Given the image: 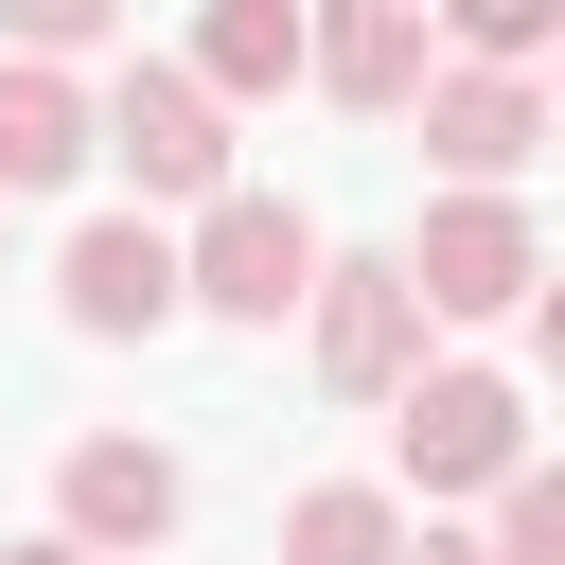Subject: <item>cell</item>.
I'll return each instance as SVG.
<instances>
[{
	"instance_id": "cell-18",
	"label": "cell",
	"mask_w": 565,
	"mask_h": 565,
	"mask_svg": "<svg viewBox=\"0 0 565 565\" xmlns=\"http://www.w3.org/2000/svg\"><path fill=\"white\" fill-rule=\"evenodd\" d=\"M406 565H494V547L477 530H406Z\"/></svg>"
},
{
	"instance_id": "cell-17",
	"label": "cell",
	"mask_w": 565,
	"mask_h": 565,
	"mask_svg": "<svg viewBox=\"0 0 565 565\" xmlns=\"http://www.w3.org/2000/svg\"><path fill=\"white\" fill-rule=\"evenodd\" d=\"M0 565H106V547H71V530H18V547H0Z\"/></svg>"
},
{
	"instance_id": "cell-15",
	"label": "cell",
	"mask_w": 565,
	"mask_h": 565,
	"mask_svg": "<svg viewBox=\"0 0 565 565\" xmlns=\"http://www.w3.org/2000/svg\"><path fill=\"white\" fill-rule=\"evenodd\" d=\"M494 565H565V459H530L494 494Z\"/></svg>"
},
{
	"instance_id": "cell-1",
	"label": "cell",
	"mask_w": 565,
	"mask_h": 565,
	"mask_svg": "<svg viewBox=\"0 0 565 565\" xmlns=\"http://www.w3.org/2000/svg\"><path fill=\"white\" fill-rule=\"evenodd\" d=\"M177 265H194V318H247V335H282V318L318 300V265H335V247H318L282 194H212Z\"/></svg>"
},
{
	"instance_id": "cell-4",
	"label": "cell",
	"mask_w": 565,
	"mask_h": 565,
	"mask_svg": "<svg viewBox=\"0 0 565 565\" xmlns=\"http://www.w3.org/2000/svg\"><path fill=\"white\" fill-rule=\"evenodd\" d=\"M106 159L141 177V212H212V194H230V106H212L194 71H124V88H106Z\"/></svg>"
},
{
	"instance_id": "cell-11",
	"label": "cell",
	"mask_w": 565,
	"mask_h": 565,
	"mask_svg": "<svg viewBox=\"0 0 565 565\" xmlns=\"http://www.w3.org/2000/svg\"><path fill=\"white\" fill-rule=\"evenodd\" d=\"M194 88H212V106L318 88V18H300V0H212V18H194Z\"/></svg>"
},
{
	"instance_id": "cell-14",
	"label": "cell",
	"mask_w": 565,
	"mask_h": 565,
	"mask_svg": "<svg viewBox=\"0 0 565 565\" xmlns=\"http://www.w3.org/2000/svg\"><path fill=\"white\" fill-rule=\"evenodd\" d=\"M106 35H124V0H0V53H53V71H71V53H106Z\"/></svg>"
},
{
	"instance_id": "cell-3",
	"label": "cell",
	"mask_w": 565,
	"mask_h": 565,
	"mask_svg": "<svg viewBox=\"0 0 565 565\" xmlns=\"http://www.w3.org/2000/svg\"><path fill=\"white\" fill-rule=\"evenodd\" d=\"M388 441H406L424 494H512V477H530V388H512V371H406Z\"/></svg>"
},
{
	"instance_id": "cell-2",
	"label": "cell",
	"mask_w": 565,
	"mask_h": 565,
	"mask_svg": "<svg viewBox=\"0 0 565 565\" xmlns=\"http://www.w3.org/2000/svg\"><path fill=\"white\" fill-rule=\"evenodd\" d=\"M318 388L335 406H406V371H424V282H406V247H353V265H318Z\"/></svg>"
},
{
	"instance_id": "cell-9",
	"label": "cell",
	"mask_w": 565,
	"mask_h": 565,
	"mask_svg": "<svg viewBox=\"0 0 565 565\" xmlns=\"http://www.w3.org/2000/svg\"><path fill=\"white\" fill-rule=\"evenodd\" d=\"M318 88H335V106H371V124H388V106H424V88H441L424 0H318Z\"/></svg>"
},
{
	"instance_id": "cell-13",
	"label": "cell",
	"mask_w": 565,
	"mask_h": 565,
	"mask_svg": "<svg viewBox=\"0 0 565 565\" xmlns=\"http://www.w3.org/2000/svg\"><path fill=\"white\" fill-rule=\"evenodd\" d=\"M441 18V53H477V71H547L565 53V0H424Z\"/></svg>"
},
{
	"instance_id": "cell-19",
	"label": "cell",
	"mask_w": 565,
	"mask_h": 565,
	"mask_svg": "<svg viewBox=\"0 0 565 565\" xmlns=\"http://www.w3.org/2000/svg\"><path fill=\"white\" fill-rule=\"evenodd\" d=\"M547 106H565V53H547Z\"/></svg>"
},
{
	"instance_id": "cell-10",
	"label": "cell",
	"mask_w": 565,
	"mask_h": 565,
	"mask_svg": "<svg viewBox=\"0 0 565 565\" xmlns=\"http://www.w3.org/2000/svg\"><path fill=\"white\" fill-rule=\"evenodd\" d=\"M106 159V106L53 71V53H0V194H53V177H88Z\"/></svg>"
},
{
	"instance_id": "cell-8",
	"label": "cell",
	"mask_w": 565,
	"mask_h": 565,
	"mask_svg": "<svg viewBox=\"0 0 565 565\" xmlns=\"http://www.w3.org/2000/svg\"><path fill=\"white\" fill-rule=\"evenodd\" d=\"M177 512H194V477H177L159 441H71V459H53V530H71V547H106V565H141Z\"/></svg>"
},
{
	"instance_id": "cell-6",
	"label": "cell",
	"mask_w": 565,
	"mask_h": 565,
	"mask_svg": "<svg viewBox=\"0 0 565 565\" xmlns=\"http://www.w3.org/2000/svg\"><path fill=\"white\" fill-rule=\"evenodd\" d=\"M406 282H424V318H512V300L547 282V247H530L512 194H441V212L406 230Z\"/></svg>"
},
{
	"instance_id": "cell-16",
	"label": "cell",
	"mask_w": 565,
	"mask_h": 565,
	"mask_svg": "<svg viewBox=\"0 0 565 565\" xmlns=\"http://www.w3.org/2000/svg\"><path fill=\"white\" fill-rule=\"evenodd\" d=\"M530 353H547V371H565V265H547V282H530Z\"/></svg>"
},
{
	"instance_id": "cell-12",
	"label": "cell",
	"mask_w": 565,
	"mask_h": 565,
	"mask_svg": "<svg viewBox=\"0 0 565 565\" xmlns=\"http://www.w3.org/2000/svg\"><path fill=\"white\" fill-rule=\"evenodd\" d=\"M282 565H406V494L388 477H318L282 512Z\"/></svg>"
},
{
	"instance_id": "cell-5",
	"label": "cell",
	"mask_w": 565,
	"mask_h": 565,
	"mask_svg": "<svg viewBox=\"0 0 565 565\" xmlns=\"http://www.w3.org/2000/svg\"><path fill=\"white\" fill-rule=\"evenodd\" d=\"M53 318H71V335H159V318H194L177 230H159V212H88V230L53 247Z\"/></svg>"
},
{
	"instance_id": "cell-7",
	"label": "cell",
	"mask_w": 565,
	"mask_h": 565,
	"mask_svg": "<svg viewBox=\"0 0 565 565\" xmlns=\"http://www.w3.org/2000/svg\"><path fill=\"white\" fill-rule=\"evenodd\" d=\"M547 124H565L547 71H477V53H441V88H424V159H441L459 194H512V159H530Z\"/></svg>"
}]
</instances>
